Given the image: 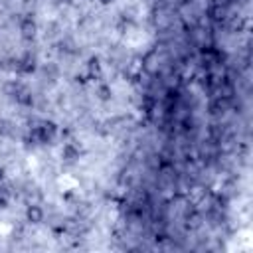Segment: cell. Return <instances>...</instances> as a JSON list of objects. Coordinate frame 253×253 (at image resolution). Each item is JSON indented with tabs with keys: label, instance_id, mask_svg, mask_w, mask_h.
I'll list each match as a JSON object with an SVG mask.
<instances>
[{
	"label": "cell",
	"instance_id": "1",
	"mask_svg": "<svg viewBox=\"0 0 253 253\" xmlns=\"http://www.w3.org/2000/svg\"><path fill=\"white\" fill-rule=\"evenodd\" d=\"M18 30H20V36H22V40H26V42H32V40L38 36V24H36V22H34L30 16H24V18H20Z\"/></svg>",
	"mask_w": 253,
	"mask_h": 253
},
{
	"label": "cell",
	"instance_id": "2",
	"mask_svg": "<svg viewBox=\"0 0 253 253\" xmlns=\"http://www.w3.org/2000/svg\"><path fill=\"white\" fill-rule=\"evenodd\" d=\"M227 14H229L227 6H221V4H215V2H211L208 6V10H206L208 20L213 22V24H223V20L227 18Z\"/></svg>",
	"mask_w": 253,
	"mask_h": 253
},
{
	"label": "cell",
	"instance_id": "3",
	"mask_svg": "<svg viewBox=\"0 0 253 253\" xmlns=\"http://www.w3.org/2000/svg\"><path fill=\"white\" fill-rule=\"evenodd\" d=\"M38 69V59L36 55L32 53H26L22 57H18V73H24V75H30Z\"/></svg>",
	"mask_w": 253,
	"mask_h": 253
},
{
	"label": "cell",
	"instance_id": "4",
	"mask_svg": "<svg viewBox=\"0 0 253 253\" xmlns=\"http://www.w3.org/2000/svg\"><path fill=\"white\" fill-rule=\"evenodd\" d=\"M43 217H45V213H43V210L40 208V204H28V206H26V221H28V223L40 225V223L43 221Z\"/></svg>",
	"mask_w": 253,
	"mask_h": 253
},
{
	"label": "cell",
	"instance_id": "5",
	"mask_svg": "<svg viewBox=\"0 0 253 253\" xmlns=\"http://www.w3.org/2000/svg\"><path fill=\"white\" fill-rule=\"evenodd\" d=\"M79 156H81V150H79L77 144H73V142H65V144H63V148H61V158H63V162L73 164V162L79 160Z\"/></svg>",
	"mask_w": 253,
	"mask_h": 253
},
{
	"label": "cell",
	"instance_id": "6",
	"mask_svg": "<svg viewBox=\"0 0 253 253\" xmlns=\"http://www.w3.org/2000/svg\"><path fill=\"white\" fill-rule=\"evenodd\" d=\"M223 22H225V26H227L229 32H237V34H239V32L245 30V18L239 16V14H233V16L227 14V18H225Z\"/></svg>",
	"mask_w": 253,
	"mask_h": 253
},
{
	"label": "cell",
	"instance_id": "7",
	"mask_svg": "<svg viewBox=\"0 0 253 253\" xmlns=\"http://www.w3.org/2000/svg\"><path fill=\"white\" fill-rule=\"evenodd\" d=\"M14 101H16L20 107H32V105H34V95H32V91H30L26 85H22V87L18 89V93L14 95Z\"/></svg>",
	"mask_w": 253,
	"mask_h": 253
},
{
	"label": "cell",
	"instance_id": "8",
	"mask_svg": "<svg viewBox=\"0 0 253 253\" xmlns=\"http://www.w3.org/2000/svg\"><path fill=\"white\" fill-rule=\"evenodd\" d=\"M101 75H103L101 59H99V57H91V59L87 61V77L95 81V79H101Z\"/></svg>",
	"mask_w": 253,
	"mask_h": 253
},
{
	"label": "cell",
	"instance_id": "9",
	"mask_svg": "<svg viewBox=\"0 0 253 253\" xmlns=\"http://www.w3.org/2000/svg\"><path fill=\"white\" fill-rule=\"evenodd\" d=\"M95 95H97V99L99 101H111V97H113V91H111V85H107V83H99L97 85V91H95Z\"/></svg>",
	"mask_w": 253,
	"mask_h": 253
},
{
	"label": "cell",
	"instance_id": "10",
	"mask_svg": "<svg viewBox=\"0 0 253 253\" xmlns=\"http://www.w3.org/2000/svg\"><path fill=\"white\" fill-rule=\"evenodd\" d=\"M6 204H8V198L0 192V210H2V208H6Z\"/></svg>",
	"mask_w": 253,
	"mask_h": 253
},
{
	"label": "cell",
	"instance_id": "11",
	"mask_svg": "<svg viewBox=\"0 0 253 253\" xmlns=\"http://www.w3.org/2000/svg\"><path fill=\"white\" fill-rule=\"evenodd\" d=\"M115 0H99V4H103V6H107V4H113Z\"/></svg>",
	"mask_w": 253,
	"mask_h": 253
},
{
	"label": "cell",
	"instance_id": "12",
	"mask_svg": "<svg viewBox=\"0 0 253 253\" xmlns=\"http://www.w3.org/2000/svg\"><path fill=\"white\" fill-rule=\"evenodd\" d=\"M0 180H4V174H2V170H0Z\"/></svg>",
	"mask_w": 253,
	"mask_h": 253
}]
</instances>
